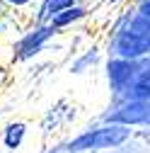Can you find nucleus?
<instances>
[{
	"label": "nucleus",
	"mask_w": 150,
	"mask_h": 153,
	"mask_svg": "<svg viewBox=\"0 0 150 153\" xmlns=\"http://www.w3.org/2000/svg\"><path fill=\"white\" fill-rule=\"evenodd\" d=\"M3 56H5V44L0 42V61H3Z\"/></svg>",
	"instance_id": "16"
},
{
	"label": "nucleus",
	"mask_w": 150,
	"mask_h": 153,
	"mask_svg": "<svg viewBox=\"0 0 150 153\" xmlns=\"http://www.w3.org/2000/svg\"><path fill=\"white\" fill-rule=\"evenodd\" d=\"M99 122L119 124V126H150V100H121L111 102L107 112L99 117Z\"/></svg>",
	"instance_id": "4"
},
{
	"label": "nucleus",
	"mask_w": 150,
	"mask_h": 153,
	"mask_svg": "<svg viewBox=\"0 0 150 153\" xmlns=\"http://www.w3.org/2000/svg\"><path fill=\"white\" fill-rule=\"evenodd\" d=\"M136 15L150 27V0H140V5H138V10H136Z\"/></svg>",
	"instance_id": "13"
},
{
	"label": "nucleus",
	"mask_w": 150,
	"mask_h": 153,
	"mask_svg": "<svg viewBox=\"0 0 150 153\" xmlns=\"http://www.w3.org/2000/svg\"><path fill=\"white\" fill-rule=\"evenodd\" d=\"M136 63H138V61L109 56V61L104 63V73H107V83H109L111 100H116L119 95L128 88L131 78H133V73H136Z\"/></svg>",
	"instance_id": "5"
},
{
	"label": "nucleus",
	"mask_w": 150,
	"mask_h": 153,
	"mask_svg": "<svg viewBox=\"0 0 150 153\" xmlns=\"http://www.w3.org/2000/svg\"><path fill=\"white\" fill-rule=\"evenodd\" d=\"M0 153H5V151H3V146H0Z\"/></svg>",
	"instance_id": "17"
},
{
	"label": "nucleus",
	"mask_w": 150,
	"mask_h": 153,
	"mask_svg": "<svg viewBox=\"0 0 150 153\" xmlns=\"http://www.w3.org/2000/svg\"><path fill=\"white\" fill-rule=\"evenodd\" d=\"M61 32L53 25H41V22H32L29 27H22V32L12 39L10 44V63H27L34 61L36 56H41L46 46L58 36Z\"/></svg>",
	"instance_id": "3"
},
{
	"label": "nucleus",
	"mask_w": 150,
	"mask_h": 153,
	"mask_svg": "<svg viewBox=\"0 0 150 153\" xmlns=\"http://www.w3.org/2000/svg\"><path fill=\"white\" fill-rule=\"evenodd\" d=\"M80 3H82V0H36L34 7L29 10V12H32V22L46 25V22H51L58 12H63V10L73 7V5H80Z\"/></svg>",
	"instance_id": "8"
},
{
	"label": "nucleus",
	"mask_w": 150,
	"mask_h": 153,
	"mask_svg": "<svg viewBox=\"0 0 150 153\" xmlns=\"http://www.w3.org/2000/svg\"><path fill=\"white\" fill-rule=\"evenodd\" d=\"M27 134H29L27 122H20V119L7 122L3 129H0V146H3V151H7V153H17V151L24 146Z\"/></svg>",
	"instance_id": "7"
},
{
	"label": "nucleus",
	"mask_w": 150,
	"mask_h": 153,
	"mask_svg": "<svg viewBox=\"0 0 150 153\" xmlns=\"http://www.w3.org/2000/svg\"><path fill=\"white\" fill-rule=\"evenodd\" d=\"M109 56L138 61L150 56V27L133 12L124 22L116 25L109 39Z\"/></svg>",
	"instance_id": "1"
},
{
	"label": "nucleus",
	"mask_w": 150,
	"mask_h": 153,
	"mask_svg": "<svg viewBox=\"0 0 150 153\" xmlns=\"http://www.w3.org/2000/svg\"><path fill=\"white\" fill-rule=\"evenodd\" d=\"M107 5H119V3H124V0H104Z\"/></svg>",
	"instance_id": "15"
},
{
	"label": "nucleus",
	"mask_w": 150,
	"mask_h": 153,
	"mask_svg": "<svg viewBox=\"0 0 150 153\" xmlns=\"http://www.w3.org/2000/svg\"><path fill=\"white\" fill-rule=\"evenodd\" d=\"M20 32H22V25L17 20V12L0 10V42H3V36H7V34L17 36Z\"/></svg>",
	"instance_id": "11"
},
{
	"label": "nucleus",
	"mask_w": 150,
	"mask_h": 153,
	"mask_svg": "<svg viewBox=\"0 0 150 153\" xmlns=\"http://www.w3.org/2000/svg\"><path fill=\"white\" fill-rule=\"evenodd\" d=\"M44 153H68V148H65V146H53V148H49V151H44Z\"/></svg>",
	"instance_id": "14"
},
{
	"label": "nucleus",
	"mask_w": 150,
	"mask_h": 153,
	"mask_svg": "<svg viewBox=\"0 0 150 153\" xmlns=\"http://www.w3.org/2000/svg\"><path fill=\"white\" fill-rule=\"evenodd\" d=\"M87 12H90V10L80 3V5H73V7L63 10V12H58V15H56L49 25H53L56 29L63 34V29H70V27H75V25H78V22H82L85 17H87Z\"/></svg>",
	"instance_id": "9"
},
{
	"label": "nucleus",
	"mask_w": 150,
	"mask_h": 153,
	"mask_svg": "<svg viewBox=\"0 0 150 153\" xmlns=\"http://www.w3.org/2000/svg\"><path fill=\"white\" fill-rule=\"evenodd\" d=\"M131 136H133V129H128V126L99 122L90 129H82L80 134H75L63 146L68 148V153H95V151L121 148Z\"/></svg>",
	"instance_id": "2"
},
{
	"label": "nucleus",
	"mask_w": 150,
	"mask_h": 153,
	"mask_svg": "<svg viewBox=\"0 0 150 153\" xmlns=\"http://www.w3.org/2000/svg\"><path fill=\"white\" fill-rule=\"evenodd\" d=\"M121 100H150V56L138 59L136 73L131 78L128 88L111 102H121Z\"/></svg>",
	"instance_id": "6"
},
{
	"label": "nucleus",
	"mask_w": 150,
	"mask_h": 153,
	"mask_svg": "<svg viewBox=\"0 0 150 153\" xmlns=\"http://www.w3.org/2000/svg\"><path fill=\"white\" fill-rule=\"evenodd\" d=\"M34 3H36V0H0V7L22 15V12H29L34 7Z\"/></svg>",
	"instance_id": "12"
},
{
	"label": "nucleus",
	"mask_w": 150,
	"mask_h": 153,
	"mask_svg": "<svg viewBox=\"0 0 150 153\" xmlns=\"http://www.w3.org/2000/svg\"><path fill=\"white\" fill-rule=\"evenodd\" d=\"M99 63V49L97 46H92V49H85L80 56H75L73 63H70V73L73 75H82L87 71H92Z\"/></svg>",
	"instance_id": "10"
},
{
	"label": "nucleus",
	"mask_w": 150,
	"mask_h": 153,
	"mask_svg": "<svg viewBox=\"0 0 150 153\" xmlns=\"http://www.w3.org/2000/svg\"><path fill=\"white\" fill-rule=\"evenodd\" d=\"M0 10H3V7H0Z\"/></svg>",
	"instance_id": "18"
}]
</instances>
